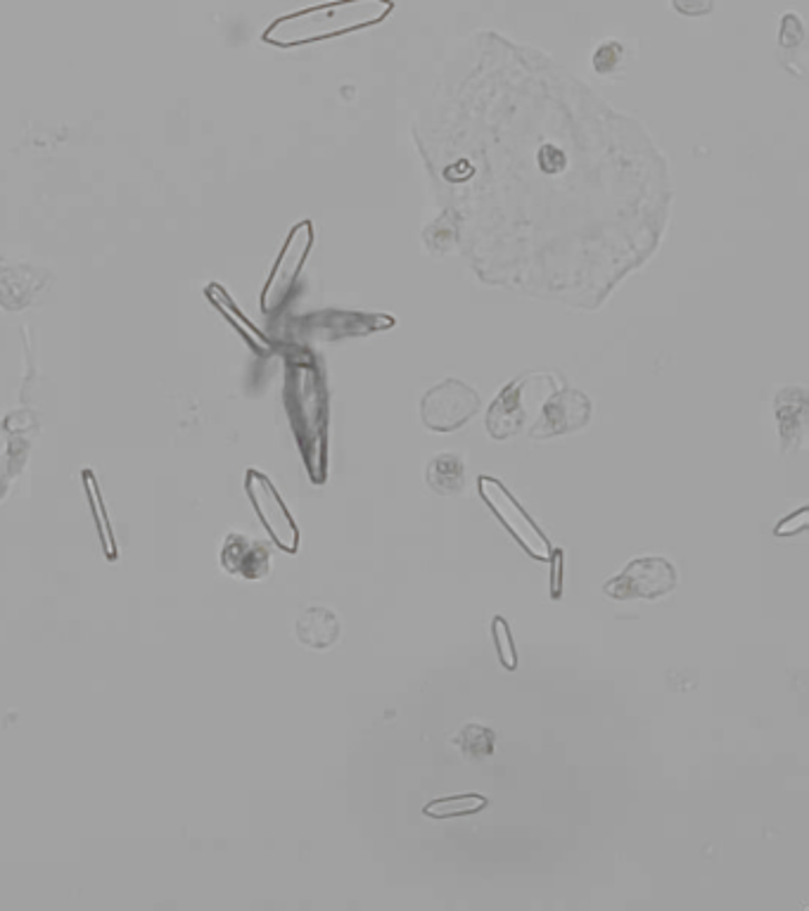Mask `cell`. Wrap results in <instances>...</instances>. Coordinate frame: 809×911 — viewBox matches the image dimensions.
Segmentation results:
<instances>
[{
  "label": "cell",
  "instance_id": "obj_1",
  "mask_svg": "<svg viewBox=\"0 0 809 911\" xmlns=\"http://www.w3.org/2000/svg\"><path fill=\"white\" fill-rule=\"evenodd\" d=\"M392 0H333L295 14L280 17L264 31V41L293 48L312 41L333 39L383 22L392 12Z\"/></svg>",
  "mask_w": 809,
  "mask_h": 911
},
{
  "label": "cell",
  "instance_id": "obj_2",
  "mask_svg": "<svg viewBox=\"0 0 809 911\" xmlns=\"http://www.w3.org/2000/svg\"><path fill=\"white\" fill-rule=\"evenodd\" d=\"M287 406H290L295 433L314 479L326 473V425L328 402L314 364H295L287 378Z\"/></svg>",
  "mask_w": 809,
  "mask_h": 911
},
{
  "label": "cell",
  "instance_id": "obj_3",
  "mask_svg": "<svg viewBox=\"0 0 809 911\" xmlns=\"http://www.w3.org/2000/svg\"><path fill=\"white\" fill-rule=\"evenodd\" d=\"M477 489H480L482 502L492 508L496 521L506 527V532L515 539V544L534 561L549 563L551 553H553L549 537L542 532V527L532 521L530 513L520 506V502L506 489V485L492 475H482L477 479Z\"/></svg>",
  "mask_w": 809,
  "mask_h": 911
},
{
  "label": "cell",
  "instance_id": "obj_4",
  "mask_svg": "<svg viewBox=\"0 0 809 911\" xmlns=\"http://www.w3.org/2000/svg\"><path fill=\"white\" fill-rule=\"evenodd\" d=\"M679 584L677 567L660 556L627 563L622 573L603 584V594L615 601H658L672 594Z\"/></svg>",
  "mask_w": 809,
  "mask_h": 911
},
{
  "label": "cell",
  "instance_id": "obj_5",
  "mask_svg": "<svg viewBox=\"0 0 809 911\" xmlns=\"http://www.w3.org/2000/svg\"><path fill=\"white\" fill-rule=\"evenodd\" d=\"M480 406V395L471 385L458 378H446L425 392L421 416L427 430L456 433L477 414Z\"/></svg>",
  "mask_w": 809,
  "mask_h": 911
},
{
  "label": "cell",
  "instance_id": "obj_6",
  "mask_svg": "<svg viewBox=\"0 0 809 911\" xmlns=\"http://www.w3.org/2000/svg\"><path fill=\"white\" fill-rule=\"evenodd\" d=\"M591 420V402L580 389H555L542 404L539 418L532 425V439H553L578 433Z\"/></svg>",
  "mask_w": 809,
  "mask_h": 911
},
{
  "label": "cell",
  "instance_id": "obj_7",
  "mask_svg": "<svg viewBox=\"0 0 809 911\" xmlns=\"http://www.w3.org/2000/svg\"><path fill=\"white\" fill-rule=\"evenodd\" d=\"M247 492L251 496V504L257 508L259 521L264 523L268 534H272L274 542L283 551L295 553L299 548V529L268 477L251 471L247 477Z\"/></svg>",
  "mask_w": 809,
  "mask_h": 911
},
{
  "label": "cell",
  "instance_id": "obj_8",
  "mask_svg": "<svg viewBox=\"0 0 809 911\" xmlns=\"http://www.w3.org/2000/svg\"><path fill=\"white\" fill-rule=\"evenodd\" d=\"M314 242V228L312 221H302L293 228L290 238H287L283 252L276 261V269L268 278V285L264 290V309L266 311H274L276 307H280L283 299L290 293L293 283L297 280L299 271H302V264L307 261L309 257V249Z\"/></svg>",
  "mask_w": 809,
  "mask_h": 911
},
{
  "label": "cell",
  "instance_id": "obj_9",
  "mask_svg": "<svg viewBox=\"0 0 809 911\" xmlns=\"http://www.w3.org/2000/svg\"><path fill=\"white\" fill-rule=\"evenodd\" d=\"M527 383L530 375H520V378L503 387L492 402L487 418H484V425H487V433L492 439L503 442L523 433L525 420L530 416V408L523 399V389L527 387Z\"/></svg>",
  "mask_w": 809,
  "mask_h": 911
},
{
  "label": "cell",
  "instance_id": "obj_10",
  "mask_svg": "<svg viewBox=\"0 0 809 911\" xmlns=\"http://www.w3.org/2000/svg\"><path fill=\"white\" fill-rule=\"evenodd\" d=\"M224 565L233 575L262 580L268 575V570H272V556H268L264 544L240 537V534H233L224 548Z\"/></svg>",
  "mask_w": 809,
  "mask_h": 911
},
{
  "label": "cell",
  "instance_id": "obj_11",
  "mask_svg": "<svg viewBox=\"0 0 809 911\" xmlns=\"http://www.w3.org/2000/svg\"><path fill=\"white\" fill-rule=\"evenodd\" d=\"M779 60L790 71V75H796L798 79H805L807 33H805V24L800 20V14H796V12H786L783 20H781Z\"/></svg>",
  "mask_w": 809,
  "mask_h": 911
},
{
  "label": "cell",
  "instance_id": "obj_12",
  "mask_svg": "<svg viewBox=\"0 0 809 911\" xmlns=\"http://www.w3.org/2000/svg\"><path fill=\"white\" fill-rule=\"evenodd\" d=\"M297 638L304 646L326 651L339 638V620L328 607H309L297 620Z\"/></svg>",
  "mask_w": 809,
  "mask_h": 911
},
{
  "label": "cell",
  "instance_id": "obj_13",
  "mask_svg": "<svg viewBox=\"0 0 809 911\" xmlns=\"http://www.w3.org/2000/svg\"><path fill=\"white\" fill-rule=\"evenodd\" d=\"M427 487L440 496H458L465 489V463L458 454H437L427 463Z\"/></svg>",
  "mask_w": 809,
  "mask_h": 911
},
{
  "label": "cell",
  "instance_id": "obj_14",
  "mask_svg": "<svg viewBox=\"0 0 809 911\" xmlns=\"http://www.w3.org/2000/svg\"><path fill=\"white\" fill-rule=\"evenodd\" d=\"M456 747L461 750L463 760L467 762H484V760H492L494 757V750H496V734L484 724H465L456 739H454Z\"/></svg>",
  "mask_w": 809,
  "mask_h": 911
},
{
  "label": "cell",
  "instance_id": "obj_15",
  "mask_svg": "<svg viewBox=\"0 0 809 911\" xmlns=\"http://www.w3.org/2000/svg\"><path fill=\"white\" fill-rule=\"evenodd\" d=\"M490 805V800L480 793H463V795H448V798H437L433 802H427L423 808V814L430 819H454V816H471L482 812Z\"/></svg>",
  "mask_w": 809,
  "mask_h": 911
},
{
  "label": "cell",
  "instance_id": "obj_16",
  "mask_svg": "<svg viewBox=\"0 0 809 911\" xmlns=\"http://www.w3.org/2000/svg\"><path fill=\"white\" fill-rule=\"evenodd\" d=\"M492 636H494V646H496V655H499L501 667L509 670V672H515L517 670V651H515L513 634H511L506 617L496 615L492 620Z\"/></svg>",
  "mask_w": 809,
  "mask_h": 911
},
{
  "label": "cell",
  "instance_id": "obj_17",
  "mask_svg": "<svg viewBox=\"0 0 809 911\" xmlns=\"http://www.w3.org/2000/svg\"><path fill=\"white\" fill-rule=\"evenodd\" d=\"M624 60V48L618 41H608L601 48H596L593 52V69L599 71V75H615Z\"/></svg>",
  "mask_w": 809,
  "mask_h": 911
},
{
  "label": "cell",
  "instance_id": "obj_18",
  "mask_svg": "<svg viewBox=\"0 0 809 911\" xmlns=\"http://www.w3.org/2000/svg\"><path fill=\"white\" fill-rule=\"evenodd\" d=\"M86 482H88V489H91V504H93L96 517L100 521V529H102V539H105L107 556H115V544H112V534H110V523H107V517H105V513H102V502H100V496H98V492H96L91 473H86Z\"/></svg>",
  "mask_w": 809,
  "mask_h": 911
},
{
  "label": "cell",
  "instance_id": "obj_19",
  "mask_svg": "<svg viewBox=\"0 0 809 911\" xmlns=\"http://www.w3.org/2000/svg\"><path fill=\"white\" fill-rule=\"evenodd\" d=\"M672 6L677 12L687 17H700L708 14L714 8V0H672Z\"/></svg>",
  "mask_w": 809,
  "mask_h": 911
},
{
  "label": "cell",
  "instance_id": "obj_20",
  "mask_svg": "<svg viewBox=\"0 0 809 911\" xmlns=\"http://www.w3.org/2000/svg\"><path fill=\"white\" fill-rule=\"evenodd\" d=\"M553 558V580H551V596L559 598L561 596V565H563V553L561 551H553L551 553Z\"/></svg>",
  "mask_w": 809,
  "mask_h": 911
},
{
  "label": "cell",
  "instance_id": "obj_21",
  "mask_svg": "<svg viewBox=\"0 0 809 911\" xmlns=\"http://www.w3.org/2000/svg\"><path fill=\"white\" fill-rule=\"evenodd\" d=\"M796 517H798V521H790V517H786L783 523H779V527H777V532H775V534H779L783 527H790V532H788V534H800V532H805V525H807V508L798 511V513H796Z\"/></svg>",
  "mask_w": 809,
  "mask_h": 911
}]
</instances>
